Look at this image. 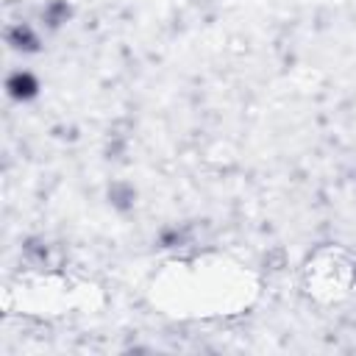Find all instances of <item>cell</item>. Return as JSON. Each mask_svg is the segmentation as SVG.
Returning a JSON list of instances; mask_svg holds the SVG:
<instances>
[{
    "mask_svg": "<svg viewBox=\"0 0 356 356\" xmlns=\"http://www.w3.org/2000/svg\"><path fill=\"white\" fill-rule=\"evenodd\" d=\"M8 89H11L14 97H28V95H33L36 81H33L28 72H17V75L8 81Z\"/></svg>",
    "mask_w": 356,
    "mask_h": 356,
    "instance_id": "obj_1",
    "label": "cell"
}]
</instances>
